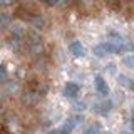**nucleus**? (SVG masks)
I'll list each match as a JSON object with an SVG mask.
<instances>
[{"mask_svg":"<svg viewBox=\"0 0 134 134\" xmlns=\"http://www.w3.org/2000/svg\"><path fill=\"white\" fill-rule=\"evenodd\" d=\"M126 50H131V45L126 42H104L94 47V55L97 57H104L107 54H122Z\"/></svg>","mask_w":134,"mask_h":134,"instance_id":"f257e3e1","label":"nucleus"},{"mask_svg":"<svg viewBox=\"0 0 134 134\" xmlns=\"http://www.w3.org/2000/svg\"><path fill=\"white\" fill-rule=\"evenodd\" d=\"M70 54H72L74 57H84L86 55V49H84L82 42L81 40H74L72 44H70Z\"/></svg>","mask_w":134,"mask_h":134,"instance_id":"f03ea898","label":"nucleus"},{"mask_svg":"<svg viewBox=\"0 0 134 134\" xmlns=\"http://www.w3.org/2000/svg\"><path fill=\"white\" fill-rule=\"evenodd\" d=\"M81 92V86L75 82H67L64 87V94L67 97H77V94Z\"/></svg>","mask_w":134,"mask_h":134,"instance_id":"7ed1b4c3","label":"nucleus"},{"mask_svg":"<svg viewBox=\"0 0 134 134\" xmlns=\"http://www.w3.org/2000/svg\"><path fill=\"white\" fill-rule=\"evenodd\" d=\"M94 84H96V89H97V92L100 96H107L109 94V86H107V82L104 81V77L97 75V77L94 79Z\"/></svg>","mask_w":134,"mask_h":134,"instance_id":"20e7f679","label":"nucleus"},{"mask_svg":"<svg viewBox=\"0 0 134 134\" xmlns=\"http://www.w3.org/2000/svg\"><path fill=\"white\" fill-rule=\"evenodd\" d=\"M22 100H24V104H35V102H39V94L37 92H25Z\"/></svg>","mask_w":134,"mask_h":134,"instance_id":"39448f33","label":"nucleus"},{"mask_svg":"<svg viewBox=\"0 0 134 134\" xmlns=\"http://www.w3.org/2000/svg\"><path fill=\"white\" fill-rule=\"evenodd\" d=\"M119 82L122 84L124 87H127V89H134V81H131V79L126 77V75H119Z\"/></svg>","mask_w":134,"mask_h":134,"instance_id":"423d86ee","label":"nucleus"},{"mask_svg":"<svg viewBox=\"0 0 134 134\" xmlns=\"http://www.w3.org/2000/svg\"><path fill=\"white\" fill-rule=\"evenodd\" d=\"M100 131H102V127H100L99 124H92V126H89V127H87L82 134H100Z\"/></svg>","mask_w":134,"mask_h":134,"instance_id":"0eeeda50","label":"nucleus"},{"mask_svg":"<svg viewBox=\"0 0 134 134\" xmlns=\"http://www.w3.org/2000/svg\"><path fill=\"white\" fill-rule=\"evenodd\" d=\"M124 64L127 65V67H132V69H134V55H127V57H124Z\"/></svg>","mask_w":134,"mask_h":134,"instance_id":"6e6552de","label":"nucleus"},{"mask_svg":"<svg viewBox=\"0 0 134 134\" xmlns=\"http://www.w3.org/2000/svg\"><path fill=\"white\" fill-rule=\"evenodd\" d=\"M0 3H2V7H8L14 3V0H0Z\"/></svg>","mask_w":134,"mask_h":134,"instance_id":"1a4fd4ad","label":"nucleus"},{"mask_svg":"<svg viewBox=\"0 0 134 134\" xmlns=\"http://www.w3.org/2000/svg\"><path fill=\"white\" fill-rule=\"evenodd\" d=\"M7 77V70H5V65H2V81H5Z\"/></svg>","mask_w":134,"mask_h":134,"instance_id":"9d476101","label":"nucleus"},{"mask_svg":"<svg viewBox=\"0 0 134 134\" xmlns=\"http://www.w3.org/2000/svg\"><path fill=\"white\" fill-rule=\"evenodd\" d=\"M47 134H60V132H59V129H55V131H50V132H47Z\"/></svg>","mask_w":134,"mask_h":134,"instance_id":"9b49d317","label":"nucleus"},{"mask_svg":"<svg viewBox=\"0 0 134 134\" xmlns=\"http://www.w3.org/2000/svg\"><path fill=\"white\" fill-rule=\"evenodd\" d=\"M131 126H132V129H134V119H132V122H131Z\"/></svg>","mask_w":134,"mask_h":134,"instance_id":"f8f14e48","label":"nucleus"},{"mask_svg":"<svg viewBox=\"0 0 134 134\" xmlns=\"http://www.w3.org/2000/svg\"><path fill=\"white\" fill-rule=\"evenodd\" d=\"M124 134H129V132H124Z\"/></svg>","mask_w":134,"mask_h":134,"instance_id":"ddd939ff","label":"nucleus"}]
</instances>
